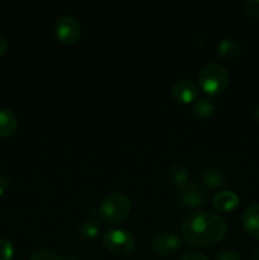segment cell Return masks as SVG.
Listing matches in <instances>:
<instances>
[{
	"label": "cell",
	"mask_w": 259,
	"mask_h": 260,
	"mask_svg": "<svg viewBox=\"0 0 259 260\" xmlns=\"http://www.w3.org/2000/svg\"><path fill=\"white\" fill-rule=\"evenodd\" d=\"M182 236L189 244L212 246L220 243L228 233V223L220 215L208 211L192 212L183 220Z\"/></svg>",
	"instance_id": "cell-1"
},
{
	"label": "cell",
	"mask_w": 259,
	"mask_h": 260,
	"mask_svg": "<svg viewBox=\"0 0 259 260\" xmlns=\"http://www.w3.org/2000/svg\"><path fill=\"white\" fill-rule=\"evenodd\" d=\"M98 218L106 223H119L127 218L131 212V201L123 193H112L107 196L98 208H95Z\"/></svg>",
	"instance_id": "cell-2"
},
{
	"label": "cell",
	"mask_w": 259,
	"mask_h": 260,
	"mask_svg": "<svg viewBox=\"0 0 259 260\" xmlns=\"http://www.w3.org/2000/svg\"><path fill=\"white\" fill-rule=\"evenodd\" d=\"M229 80H230V75L225 66L216 62L207 63L201 68L197 75L200 88L211 95H217L222 93L228 88Z\"/></svg>",
	"instance_id": "cell-3"
},
{
	"label": "cell",
	"mask_w": 259,
	"mask_h": 260,
	"mask_svg": "<svg viewBox=\"0 0 259 260\" xmlns=\"http://www.w3.org/2000/svg\"><path fill=\"white\" fill-rule=\"evenodd\" d=\"M103 245L116 255H128L135 249V238L123 229H111L103 235Z\"/></svg>",
	"instance_id": "cell-4"
},
{
	"label": "cell",
	"mask_w": 259,
	"mask_h": 260,
	"mask_svg": "<svg viewBox=\"0 0 259 260\" xmlns=\"http://www.w3.org/2000/svg\"><path fill=\"white\" fill-rule=\"evenodd\" d=\"M56 38L63 45H75L81 36V25L73 15H61L55 24Z\"/></svg>",
	"instance_id": "cell-5"
},
{
	"label": "cell",
	"mask_w": 259,
	"mask_h": 260,
	"mask_svg": "<svg viewBox=\"0 0 259 260\" xmlns=\"http://www.w3.org/2000/svg\"><path fill=\"white\" fill-rule=\"evenodd\" d=\"M182 236L174 231H163L151 241V248L157 255H169L182 248Z\"/></svg>",
	"instance_id": "cell-6"
},
{
	"label": "cell",
	"mask_w": 259,
	"mask_h": 260,
	"mask_svg": "<svg viewBox=\"0 0 259 260\" xmlns=\"http://www.w3.org/2000/svg\"><path fill=\"white\" fill-rule=\"evenodd\" d=\"M170 95L179 103H192L200 98V88L188 79H180L170 86Z\"/></svg>",
	"instance_id": "cell-7"
},
{
	"label": "cell",
	"mask_w": 259,
	"mask_h": 260,
	"mask_svg": "<svg viewBox=\"0 0 259 260\" xmlns=\"http://www.w3.org/2000/svg\"><path fill=\"white\" fill-rule=\"evenodd\" d=\"M241 223L251 238L259 240V203L251 205L244 211L241 216Z\"/></svg>",
	"instance_id": "cell-8"
},
{
	"label": "cell",
	"mask_w": 259,
	"mask_h": 260,
	"mask_svg": "<svg viewBox=\"0 0 259 260\" xmlns=\"http://www.w3.org/2000/svg\"><path fill=\"white\" fill-rule=\"evenodd\" d=\"M241 55V45L235 38H223L217 45V56L222 61H234Z\"/></svg>",
	"instance_id": "cell-9"
},
{
	"label": "cell",
	"mask_w": 259,
	"mask_h": 260,
	"mask_svg": "<svg viewBox=\"0 0 259 260\" xmlns=\"http://www.w3.org/2000/svg\"><path fill=\"white\" fill-rule=\"evenodd\" d=\"M239 201H240L239 196L235 192L222 190L213 197L212 203L215 210L218 212H229V211H233L238 207Z\"/></svg>",
	"instance_id": "cell-10"
},
{
	"label": "cell",
	"mask_w": 259,
	"mask_h": 260,
	"mask_svg": "<svg viewBox=\"0 0 259 260\" xmlns=\"http://www.w3.org/2000/svg\"><path fill=\"white\" fill-rule=\"evenodd\" d=\"M179 200L185 207L193 208L203 205V194L196 184H188L179 189Z\"/></svg>",
	"instance_id": "cell-11"
},
{
	"label": "cell",
	"mask_w": 259,
	"mask_h": 260,
	"mask_svg": "<svg viewBox=\"0 0 259 260\" xmlns=\"http://www.w3.org/2000/svg\"><path fill=\"white\" fill-rule=\"evenodd\" d=\"M18 127L17 116L8 108H0V137H10Z\"/></svg>",
	"instance_id": "cell-12"
},
{
	"label": "cell",
	"mask_w": 259,
	"mask_h": 260,
	"mask_svg": "<svg viewBox=\"0 0 259 260\" xmlns=\"http://www.w3.org/2000/svg\"><path fill=\"white\" fill-rule=\"evenodd\" d=\"M169 177L178 189H182L189 184V170L180 161H175L170 165Z\"/></svg>",
	"instance_id": "cell-13"
},
{
	"label": "cell",
	"mask_w": 259,
	"mask_h": 260,
	"mask_svg": "<svg viewBox=\"0 0 259 260\" xmlns=\"http://www.w3.org/2000/svg\"><path fill=\"white\" fill-rule=\"evenodd\" d=\"M226 173L225 170L218 167L208 168L202 175L203 185L207 188H220L226 184Z\"/></svg>",
	"instance_id": "cell-14"
},
{
	"label": "cell",
	"mask_w": 259,
	"mask_h": 260,
	"mask_svg": "<svg viewBox=\"0 0 259 260\" xmlns=\"http://www.w3.org/2000/svg\"><path fill=\"white\" fill-rule=\"evenodd\" d=\"M216 112V104L215 102L207 96H202L198 98L193 104V113L201 118H207V117L212 116Z\"/></svg>",
	"instance_id": "cell-15"
},
{
	"label": "cell",
	"mask_w": 259,
	"mask_h": 260,
	"mask_svg": "<svg viewBox=\"0 0 259 260\" xmlns=\"http://www.w3.org/2000/svg\"><path fill=\"white\" fill-rule=\"evenodd\" d=\"M99 230H101V226H99L98 220L89 218V220L83 221L80 223V226L78 229V234L84 240H93V239H95L98 236Z\"/></svg>",
	"instance_id": "cell-16"
},
{
	"label": "cell",
	"mask_w": 259,
	"mask_h": 260,
	"mask_svg": "<svg viewBox=\"0 0 259 260\" xmlns=\"http://www.w3.org/2000/svg\"><path fill=\"white\" fill-rule=\"evenodd\" d=\"M29 260H66L65 258L60 255L56 251L51 250V249H37L30 254Z\"/></svg>",
	"instance_id": "cell-17"
},
{
	"label": "cell",
	"mask_w": 259,
	"mask_h": 260,
	"mask_svg": "<svg viewBox=\"0 0 259 260\" xmlns=\"http://www.w3.org/2000/svg\"><path fill=\"white\" fill-rule=\"evenodd\" d=\"M14 255V246L7 239L0 240V260H12Z\"/></svg>",
	"instance_id": "cell-18"
},
{
	"label": "cell",
	"mask_w": 259,
	"mask_h": 260,
	"mask_svg": "<svg viewBox=\"0 0 259 260\" xmlns=\"http://www.w3.org/2000/svg\"><path fill=\"white\" fill-rule=\"evenodd\" d=\"M244 8L250 17L259 18V0H248L244 4Z\"/></svg>",
	"instance_id": "cell-19"
},
{
	"label": "cell",
	"mask_w": 259,
	"mask_h": 260,
	"mask_svg": "<svg viewBox=\"0 0 259 260\" xmlns=\"http://www.w3.org/2000/svg\"><path fill=\"white\" fill-rule=\"evenodd\" d=\"M215 260H240V255L235 250H225L222 253L217 254Z\"/></svg>",
	"instance_id": "cell-20"
},
{
	"label": "cell",
	"mask_w": 259,
	"mask_h": 260,
	"mask_svg": "<svg viewBox=\"0 0 259 260\" xmlns=\"http://www.w3.org/2000/svg\"><path fill=\"white\" fill-rule=\"evenodd\" d=\"M178 260H210L202 253H187L180 256Z\"/></svg>",
	"instance_id": "cell-21"
},
{
	"label": "cell",
	"mask_w": 259,
	"mask_h": 260,
	"mask_svg": "<svg viewBox=\"0 0 259 260\" xmlns=\"http://www.w3.org/2000/svg\"><path fill=\"white\" fill-rule=\"evenodd\" d=\"M8 185H9V180L0 174V197H2L5 193V190L8 189Z\"/></svg>",
	"instance_id": "cell-22"
},
{
	"label": "cell",
	"mask_w": 259,
	"mask_h": 260,
	"mask_svg": "<svg viewBox=\"0 0 259 260\" xmlns=\"http://www.w3.org/2000/svg\"><path fill=\"white\" fill-rule=\"evenodd\" d=\"M8 51V41L3 35H0V57Z\"/></svg>",
	"instance_id": "cell-23"
},
{
	"label": "cell",
	"mask_w": 259,
	"mask_h": 260,
	"mask_svg": "<svg viewBox=\"0 0 259 260\" xmlns=\"http://www.w3.org/2000/svg\"><path fill=\"white\" fill-rule=\"evenodd\" d=\"M66 260H85V259H80V258H78L75 254H70V255L68 256V259H66Z\"/></svg>",
	"instance_id": "cell-24"
},
{
	"label": "cell",
	"mask_w": 259,
	"mask_h": 260,
	"mask_svg": "<svg viewBox=\"0 0 259 260\" xmlns=\"http://www.w3.org/2000/svg\"><path fill=\"white\" fill-rule=\"evenodd\" d=\"M251 260H259V248L256 249L255 251H254V254H253V258H251Z\"/></svg>",
	"instance_id": "cell-25"
},
{
	"label": "cell",
	"mask_w": 259,
	"mask_h": 260,
	"mask_svg": "<svg viewBox=\"0 0 259 260\" xmlns=\"http://www.w3.org/2000/svg\"><path fill=\"white\" fill-rule=\"evenodd\" d=\"M254 116H255V119L259 122V104L256 106L255 111H254Z\"/></svg>",
	"instance_id": "cell-26"
}]
</instances>
